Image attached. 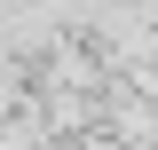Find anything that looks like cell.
Instances as JSON below:
<instances>
[{
  "instance_id": "6da1fadb",
  "label": "cell",
  "mask_w": 158,
  "mask_h": 150,
  "mask_svg": "<svg viewBox=\"0 0 158 150\" xmlns=\"http://www.w3.org/2000/svg\"><path fill=\"white\" fill-rule=\"evenodd\" d=\"M63 16L56 0H0V56H40V48H56Z\"/></svg>"
}]
</instances>
